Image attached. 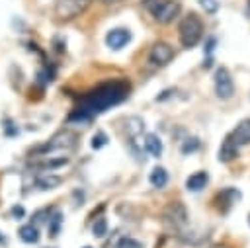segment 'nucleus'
<instances>
[{"mask_svg": "<svg viewBox=\"0 0 250 248\" xmlns=\"http://www.w3.org/2000/svg\"><path fill=\"white\" fill-rule=\"evenodd\" d=\"M162 219H164L166 225H170V227H172L174 230H178V232H184V228H186L188 223H189L188 211H186L184 203H180V201L168 203L166 209H164V213H162Z\"/></svg>", "mask_w": 250, "mask_h": 248, "instance_id": "obj_5", "label": "nucleus"}, {"mask_svg": "<svg viewBox=\"0 0 250 248\" xmlns=\"http://www.w3.org/2000/svg\"><path fill=\"white\" fill-rule=\"evenodd\" d=\"M211 248H227V246H221V244H215V246H211Z\"/></svg>", "mask_w": 250, "mask_h": 248, "instance_id": "obj_29", "label": "nucleus"}, {"mask_svg": "<svg viewBox=\"0 0 250 248\" xmlns=\"http://www.w3.org/2000/svg\"><path fill=\"white\" fill-rule=\"evenodd\" d=\"M84 248H90V246H84Z\"/></svg>", "mask_w": 250, "mask_h": 248, "instance_id": "obj_31", "label": "nucleus"}, {"mask_svg": "<svg viewBox=\"0 0 250 248\" xmlns=\"http://www.w3.org/2000/svg\"><path fill=\"white\" fill-rule=\"evenodd\" d=\"M236 156H238V146L232 143L230 137H227V139L223 141L221 148H219V160H221V162H230V160H234Z\"/></svg>", "mask_w": 250, "mask_h": 248, "instance_id": "obj_12", "label": "nucleus"}, {"mask_svg": "<svg viewBox=\"0 0 250 248\" xmlns=\"http://www.w3.org/2000/svg\"><path fill=\"white\" fill-rule=\"evenodd\" d=\"M143 6L158 23H170L180 14L178 0H143Z\"/></svg>", "mask_w": 250, "mask_h": 248, "instance_id": "obj_4", "label": "nucleus"}, {"mask_svg": "<svg viewBox=\"0 0 250 248\" xmlns=\"http://www.w3.org/2000/svg\"><path fill=\"white\" fill-rule=\"evenodd\" d=\"M238 199H240V191L234 187H225L221 193H217V201H219L217 205L221 211H229Z\"/></svg>", "mask_w": 250, "mask_h": 248, "instance_id": "obj_11", "label": "nucleus"}, {"mask_svg": "<svg viewBox=\"0 0 250 248\" xmlns=\"http://www.w3.org/2000/svg\"><path fill=\"white\" fill-rule=\"evenodd\" d=\"M61 182H62V178H61V176H53V174H47V176H39V178L35 180V186H37L39 189L47 191V189H55V187H57Z\"/></svg>", "mask_w": 250, "mask_h": 248, "instance_id": "obj_17", "label": "nucleus"}, {"mask_svg": "<svg viewBox=\"0 0 250 248\" xmlns=\"http://www.w3.org/2000/svg\"><path fill=\"white\" fill-rule=\"evenodd\" d=\"M18 234H20V238H21L23 242H27V244L39 242V230H37V227H35L33 223L20 227V232H18Z\"/></svg>", "mask_w": 250, "mask_h": 248, "instance_id": "obj_16", "label": "nucleus"}, {"mask_svg": "<svg viewBox=\"0 0 250 248\" xmlns=\"http://www.w3.org/2000/svg\"><path fill=\"white\" fill-rule=\"evenodd\" d=\"M92 232H94V236H98V238H104V236L107 234V221H105L104 217H100V219L94 223V227H92Z\"/></svg>", "mask_w": 250, "mask_h": 248, "instance_id": "obj_21", "label": "nucleus"}, {"mask_svg": "<svg viewBox=\"0 0 250 248\" xmlns=\"http://www.w3.org/2000/svg\"><path fill=\"white\" fill-rule=\"evenodd\" d=\"M129 41H131V31L125 27H115V29L107 31V35H105V45L113 51L123 49Z\"/></svg>", "mask_w": 250, "mask_h": 248, "instance_id": "obj_9", "label": "nucleus"}, {"mask_svg": "<svg viewBox=\"0 0 250 248\" xmlns=\"http://www.w3.org/2000/svg\"><path fill=\"white\" fill-rule=\"evenodd\" d=\"M178 31H180V43L186 49H191L203 37V21L195 12H189L188 16L182 18V21L178 25Z\"/></svg>", "mask_w": 250, "mask_h": 248, "instance_id": "obj_3", "label": "nucleus"}, {"mask_svg": "<svg viewBox=\"0 0 250 248\" xmlns=\"http://www.w3.org/2000/svg\"><path fill=\"white\" fill-rule=\"evenodd\" d=\"M148 180H150V184H152L154 187H164V186L168 184V172H166V168H162V166L152 168Z\"/></svg>", "mask_w": 250, "mask_h": 248, "instance_id": "obj_18", "label": "nucleus"}, {"mask_svg": "<svg viewBox=\"0 0 250 248\" xmlns=\"http://www.w3.org/2000/svg\"><path fill=\"white\" fill-rule=\"evenodd\" d=\"M199 6L207 12V14H215L219 10V2L217 0H199Z\"/></svg>", "mask_w": 250, "mask_h": 248, "instance_id": "obj_25", "label": "nucleus"}, {"mask_svg": "<svg viewBox=\"0 0 250 248\" xmlns=\"http://www.w3.org/2000/svg\"><path fill=\"white\" fill-rule=\"evenodd\" d=\"M148 59H150L152 64L164 66V64H168V62L174 59V49H172V45H168V43H164V41H158V43L152 45Z\"/></svg>", "mask_w": 250, "mask_h": 248, "instance_id": "obj_8", "label": "nucleus"}, {"mask_svg": "<svg viewBox=\"0 0 250 248\" xmlns=\"http://www.w3.org/2000/svg\"><path fill=\"white\" fill-rule=\"evenodd\" d=\"M215 45H217V39H215V37H207L205 53H207V55H211V53H213V49H215Z\"/></svg>", "mask_w": 250, "mask_h": 248, "instance_id": "obj_26", "label": "nucleus"}, {"mask_svg": "<svg viewBox=\"0 0 250 248\" xmlns=\"http://www.w3.org/2000/svg\"><path fill=\"white\" fill-rule=\"evenodd\" d=\"M207 182H209V174L201 170V172L191 174V176L186 180V187H188V191H201V189L207 186Z\"/></svg>", "mask_w": 250, "mask_h": 248, "instance_id": "obj_13", "label": "nucleus"}, {"mask_svg": "<svg viewBox=\"0 0 250 248\" xmlns=\"http://www.w3.org/2000/svg\"><path fill=\"white\" fill-rule=\"evenodd\" d=\"M64 164H68V158L66 156H59V158L49 156V160H41V162H35L33 160V166L35 168H43V170H53V168H59V166H64Z\"/></svg>", "mask_w": 250, "mask_h": 248, "instance_id": "obj_19", "label": "nucleus"}, {"mask_svg": "<svg viewBox=\"0 0 250 248\" xmlns=\"http://www.w3.org/2000/svg\"><path fill=\"white\" fill-rule=\"evenodd\" d=\"M125 129H127V135H129L131 139H137V137L143 133V129H145V121H143L141 117H137V115L127 117V121H125Z\"/></svg>", "mask_w": 250, "mask_h": 248, "instance_id": "obj_15", "label": "nucleus"}, {"mask_svg": "<svg viewBox=\"0 0 250 248\" xmlns=\"http://www.w3.org/2000/svg\"><path fill=\"white\" fill-rule=\"evenodd\" d=\"M129 96V84L123 82V80H109V82H104L100 86H96L92 92H88L80 105L68 115V121L70 123H90L94 115L98 113H104L107 107L111 105H117L121 103L125 98Z\"/></svg>", "mask_w": 250, "mask_h": 248, "instance_id": "obj_1", "label": "nucleus"}, {"mask_svg": "<svg viewBox=\"0 0 250 248\" xmlns=\"http://www.w3.org/2000/svg\"><path fill=\"white\" fill-rule=\"evenodd\" d=\"M145 150L150 154V156H160L162 154V141H160V137L158 135H154V133H148L146 137H145Z\"/></svg>", "mask_w": 250, "mask_h": 248, "instance_id": "obj_14", "label": "nucleus"}, {"mask_svg": "<svg viewBox=\"0 0 250 248\" xmlns=\"http://www.w3.org/2000/svg\"><path fill=\"white\" fill-rule=\"evenodd\" d=\"M100 2H104V4H115V2H119V0H100Z\"/></svg>", "mask_w": 250, "mask_h": 248, "instance_id": "obj_28", "label": "nucleus"}, {"mask_svg": "<svg viewBox=\"0 0 250 248\" xmlns=\"http://www.w3.org/2000/svg\"><path fill=\"white\" fill-rule=\"evenodd\" d=\"M76 141H78L76 133L64 129V131L55 133L45 145L35 146V148L31 150V154H33V156H47V154H51V152H68V150H72V148L76 146Z\"/></svg>", "mask_w": 250, "mask_h": 248, "instance_id": "obj_2", "label": "nucleus"}, {"mask_svg": "<svg viewBox=\"0 0 250 248\" xmlns=\"http://www.w3.org/2000/svg\"><path fill=\"white\" fill-rule=\"evenodd\" d=\"M117 248H143V244H141L139 240H135V238L125 236V238H121V240L117 242Z\"/></svg>", "mask_w": 250, "mask_h": 248, "instance_id": "obj_24", "label": "nucleus"}, {"mask_svg": "<svg viewBox=\"0 0 250 248\" xmlns=\"http://www.w3.org/2000/svg\"><path fill=\"white\" fill-rule=\"evenodd\" d=\"M90 2L92 0H57L55 2V16L61 21L74 20L90 6Z\"/></svg>", "mask_w": 250, "mask_h": 248, "instance_id": "obj_6", "label": "nucleus"}, {"mask_svg": "<svg viewBox=\"0 0 250 248\" xmlns=\"http://www.w3.org/2000/svg\"><path fill=\"white\" fill-rule=\"evenodd\" d=\"M199 139L197 137H188L186 141H184V145H182V152L184 154H189V152H195L197 148H199Z\"/></svg>", "mask_w": 250, "mask_h": 248, "instance_id": "obj_22", "label": "nucleus"}, {"mask_svg": "<svg viewBox=\"0 0 250 248\" xmlns=\"http://www.w3.org/2000/svg\"><path fill=\"white\" fill-rule=\"evenodd\" d=\"M23 213H25V211H23L21 205H14V207H12V215H14V217H23Z\"/></svg>", "mask_w": 250, "mask_h": 248, "instance_id": "obj_27", "label": "nucleus"}, {"mask_svg": "<svg viewBox=\"0 0 250 248\" xmlns=\"http://www.w3.org/2000/svg\"><path fill=\"white\" fill-rule=\"evenodd\" d=\"M61 223H62V215H61L59 211H55L53 217L49 219V234H51V236H57V234H59Z\"/></svg>", "mask_w": 250, "mask_h": 248, "instance_id": "obj_20", "label": "nucleus"}, {"mask_svg": "<svg viewBox=\"0 0 250 248\" xmlns=\"http://www.w3.org/2000/svg\"><path fill=\"white\" fill-rule=\"evenodd\" d=\"M215 94H217V98H221V100H230L232 94H234L232 76H230L229 68H225V66H219V68L215 70Z\"/></svg>", "mask_w": 250, "mask_h": 248, "instance_id": "obj_7", "label": "nucleus"}, {"mask_svg": "<svg viewBox=\"0 0 250 248\" xmlns=\"http://www.w3.org/2000/svg\"><path fill=\"white\" fill-rule=\"evenodd\" d=\"M232 139V143L236 146H242V145H248L250 143V119H242L234 129L232 133L229 135Z\"/></svg>", "mask_w": 250, "mask_h": 248, "instance_id": "obj_10", "label": "nucleus"}, {"mask_svg": "<svg viewBox=\"0 0 250 248\" xmlns=\"http://www.w3.org/2000/svg\"><path fill=\"white\" fill-rule=\"evenodd\" d=\"M107 145V135L104 133V131H98L94 137H92V148H102V146H105Z\"/></svg>", "mask_w": 250, "mask_h": 248, "instance_id": "obj_23", "label": "nucleus"}, {"mask_svg": "<svg viewBox=\"0 0 250 248\" xmlns=\"http://www.w3.org/2000/svg\"><path fill=\"white\" fill-rule=\"evenodd\" d=\"M0 242H2V244H4V242H6V238H4V236H2V234H0Z\"/></svg>", "mask_w": 250, "mask_h": 248, "instance_id": "obj_30", "label": "nucleus"}]
</instances>
